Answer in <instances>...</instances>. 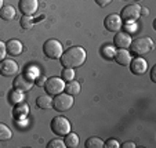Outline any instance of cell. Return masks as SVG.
<instances>
[{
	"label": "cell",
	"mask_w": 156,
	"mask_h": 148,
	"mask_svg": "<svg viewBox=\"0 0 156 148\" xmlns=\"http://www.w3.org/2000/svg\"><path fill=\"white\" fill-rule=\"evenodd\" d=\"M79 141H80L79 136H77L76 133H71V132H69V133L65 136V140H64L65 145H66V147H69V148L79 147Z\"/></svg>",
	"instance_id": "obj_19"
},
{
	"label": "cell",
	"mask_w": 156,
	"mask_h": 148,
	"mask_svg": "<svg viewBox=\"0 0 156 148\" xmlns=\"http://www.w3.org/2000/svg\"><path fill=\"white\" fill-rule=\"evenodd\" d=\"M86 148H102L104 147V141L100 137H90L86 140Z\"/></svg>",
	"instance_id": "obj_22"
},
{
	"label": "cell",
	"mask_w": 156,
	"mask_h": 148,
	"mask_svg": "<svg viewBox=\"0 0 156 148\" xmlns=\"http://www.w3.org/2000/svg\"><path fill=\"white\" fill-rule=\"evenodd\" d=\"M20 22H21V27L24 28V29H30L33 27V24H35L32 15H22Z\"/></svg>",
	"instance_id": "obj_23"
},
{
	"label": "cell",
	"mask_w": 156,
	"mask_h": 148,
	"mask_svg": "<svg viewBox=\"0 0 156 148\" xmlns=\"http://www.w3.org/2000/svg\"><path fill=\"white\" fill-rule=\"evenodd\" d=\"M46 80H47V79H46V78L40 76V78H39V79H37V80H36V82H35V85H37V86L43 87V86H44V83H46Z\"/></svg>",
	"instance_id": "obj_31"
},
{
	"label": "cell",
	"mask_w": 156,
	"mask_h": 148,
	"mask_svg": "<svg viewBox=\"0 0 156 148\" xmlns=\"http://www.w3.org/2000/svg\"><path fill=\"white\" fill-rule=\"evenodd\" d=\"M6 54H7V50H6V43L4 42H2L0 40V61L6 57Z\"/></svg>",
	"instance_id": "obj_29"
},
{
	"label": "cell",
	"mask_w": 156,
	"mask_h": 148,
	"mask_svg": "<svg viewBox=\"0 0 156 148\" xmlns=\"http://www.w3.org/2000/svg\"><path fill=\"white\" fill-rule=\"evenodd\" d=\"M36 105L40 110H48V108L53 107V98L50 96H40L36 100Z\"/></svg>",
	"instance_id": "obj_18"
},
{
	"label": "cell",
	"mask_w": 156,
	"mask_h": 148,
	"mask_svg": "<svg viewBox=\"0 0 156 148\" xmlns=\"http://www.w3.org/2000/svg\"><path fill=\"white\" fill-rule=\"evenodd\" d=\"M10 98H11V103H14V104L24 101V96H22V92H18V90H14V92L10 94Z\"/></svg>",
	"instance_id": "obj_25"
},
{
	"label": "cell",
	"mask_w": 156,
	"mask_h": 148,
	"mask_svg": "<svg viewBox=\"0 0 156 148\" xmlns=\"http://www.w3.org/2000/svg\"><path fill=\"white\" fill-rule=\"evenodd\" d=\"M129 67H130L131 74L137 75V76H141V75H144L145 72L148 71V62H147V60L142 58V57H136V58H131Z\"/></svg>",
	"instance_id": "obj_11"
},
{
	"label": "cell",
	"mask_w": 156,
	"mask_h": 148,
	"mask_svg": "<svg viewBox=\"0 0 156 148\" xmlns=\"http://www.w3.org/2000/svg\"><path fill=\"white\" fill-rule=\"evenodd\" d=\"M50 128L53 133L58 134V136H66L71 132V122L65 116H55L51 121Z\"/></svg>",
	"instance_id": "obj_6"
},
{
	"label": "cell",
	"mask_w": 156,
	"mask_h": 148,
	"mask_svg": "<svg viewBox=\"0 0 156 148\" xmlns=\"http://www.w3.org/2000/svg\"><path fill=\"white\" fill-rule=\"evenodd\" d=\"M61 78L65 80V82H71V80H73V78H75L73 68H65L61 74Z\"/></svg>",
	"instance_id": "obj_24"
},
{
	"label": "cell",
	"mask_w": 156,
	"mask_h": 148,
	"mask_svg": "<svg viewBox=\"0 0 156 148\" xmlns=\"http://www.w3.org/2000/svg\"><path fill=\"white\" fill-rule=\"evenodd\" d=\"M44 90L48 93V96H57L59 93L64 92L65 89V80L62 78H57V76H51L46 80L44 83Z\"/></svg>",
	"instance_id": "obj_7"
},
{
	"label": "cell",
	"mask_w": 156,
	"mask_h": 148,
	"mask_svg": "<svg viewBox=\"0 0 156 148\" xmlns=\"http://www.w3.org/2000/svg\"><path fill=\"white\" fill-rule=\"evenodd\" d=\"M102 54L106 57V58H113L115 50H113L112 46H104L102 47Z\"/></svg>",
	"instance_id": "obj_27"
},
{
	"label": "cell",
	"mask_w": 156,
	"mask_h": 148,
	"mask_svg": "<svg viewBox=\"0 0 156 148\" xmlns=\"http://www.w3.org/2000/svg\"><path fill=\"white\" fill-rule=\"evenodd\" d=\"M29 114V105L25 101L17 103L14 107V116L15 118H25Z\"/></svg>",
	"instance_id": "obj_16"
},
{
	"label": "cell",
	"mask_w": 156,
	"mask_h": 148,
	"mask_svg": "<svg viewBox=\"0 0 156 148\" xmlns=\"http://www.w3.org/2000/svg\"><path fill=\"white\" fill-rule=\"evenodd\" d=\"M0 18L3 21H12L15 18V9L12 6H3L0 9Z\"/></svg>",
	"instance_id": "obj_17"
},
{
	"label": "cell",
	"mask_w": 156,
	"mask_h": 148,
	"mask_svg": "<svg viewBox=\"0 0 156 148\" xmlns=\"http://www.w3.org/2000/svg\"><path fill=\"white\" fill-rule=\"evenodd\" d=\"M22 49H24L22 43L20 40H17V39H11V40H9L6 43L7 54H10V56H20L22 53Z\"/></svg>",
	"instance_id": "obj_15"
},
{
	"label": "cell",
	"mask_w": 156,
	"mask_h": 148,
	"mask_svg": "<svg viewBox=\"0 0 156 148\" xmlns=\"http://www.w3.org/2000/svg\"><path fill=\"white\" fill-rule=\"evenodd\" d=\"M73 105V96H69L66 93H59L54 96L53 98V108L58 112H66Z\"/></svg>",
	"instance_id": "obj_4"
},
{
	"label": "cell",
	"mask_w": 156,
	"mask_h": 148,
	"mask_svg": "<svg viewBox=\"0 0 156 148\" xmlns=\"http://www.w3.org/2000/svg\"><path fill=\"white\" fill-rule=\"evenodd\" d=\"M3 7V0H0V9Z\"/></svg>",
	"instance_id": "obj_34"
},
{
	"label": "cell",
	"mask_w": 156,
	"mask_h": 148,
	"mask_svg": "<svg viewBox=\"0 0 156 148\" xmlns=\"http://www.w3.org/2000/svg\"><path fill=\"white\" fill-rule=\"evenodd\" d=\"M134 2H137V3H140V2H142V0H134Z\"/></svg>",
	"instance_id": "obj_35"
},
{
	"label": "cell",
	"mask_w": 156,
	"mask_h": 148,
	"mask_svg": "<svg viewBox=\"0 0 156 148\" xmlns=\"http://www.w3.org/2000/svg\"><path fill=\"white\" fill-rule=\"evenodd\" d=\"M120 147H123V148H134V147H136V144H134V143H131V141H127V143H124L123 145H120Z\"/></svg>",
	"instance_id": "obj_32"
},
{
	"label": "cell",
	"mask_w": 156,
	"mask_h": 148,
	"mask_svg": "<svg viewBox=\"0 0 156 148\" xmlns=\"http://www.w3.org/2000/svg\"><path fill=\"white\" fill-rule=\"evenodd\" d=\"M47 148H66V145H65V143L62 140L54 139L47 144Z\"/></svg>",
	"instance_id": "obj_26"
},
{
	"label": "cell",
	"mask_w": 156,
	"mask_h": 148,
	"mask_svg": "<svg viewBox=\"0 0 156 148\" xmlns=\"http://www.w3.org/2000/svg\"><path fill=\"white\" fill-rule=\"evenodd\" d=\"M12 137L11 129L4 123H0V141H7Z\"/></svg>",
	"instance_id": "obj_21"
},
{
	"label": "cell",
	"mask_w": 156,
	"mask_h": 148,
	"mask_svg": "<svg viewBox=\"0 0 156 148\" xmlns=\"http://www.w3.org/2000/svg\"><path fill=\"white\" fill-rule=\"evenodd\" d=\"M43 53L50 60H58L64 53V49L57 39H48L43 45Z\"/></svg>",
	"instance_id": "obj_3"
},
{
	"label": "cell",
	"mask_w": 156,
	"mask_h": 148,
	"mask_svg": "<svg viewBox=\"0 0 156 148\" xmlns=\"http://www.w3.org/2000/svg\"><path fill=\"white\" fill-rule=\"evenodd\" d=\"M18 7L22 15H33L39 9V0H20Z\"/></svg>",
	"instance_id": "obj_12"
},
{
	"label": "cell",
	"mask_w": 156,
	"mask_h": 148,
	"mask_svg": "<svg viewBox=\"0 0 156 148\" xmlns=\"http://www.w3.org/2000/svg\"><path fill=\"white\" fill-rule=\"evenodd\" d=\"M61 65L65 68H79L86 61V50L80 46H72L59 57Z\"/></svg>",
	"instance_id": "obj_1"
},
{
	"label": "cell",
	"mask_w": 156,
	"mask_h": 148,
	"mask_svg": "<svg viewBox=\"0 0 156 148\" xmlns=\"http://www.w3.org/2000/svg\"><path fill=\"white\" fill-rule=\"evenodd\" d=\"M104 147L105 148H119L120 147V143H119L118 140H115V139H109L108 141L104 143Z\"/></svg>",
	"instance_id": "obj_28"
},
{
	"label": "cell",
	"mask_w": 156,
	"mask_h": 148,
	"mask_svg": "<svg viewBox=\"0 0 156 148\" xmlns=\"http://www.w3.org/2000/svg\"><path fill=\"white\" fill-rule=\"evenodd\" d=\"M104 25H105L106 31L116 33L122 29L123 21H122V18L119 14H109V15H106L105 20H104Z\"/></svg>",
	"instance_id": "obj_10"
},
{
	"label": "cell",
	"mask_w": 156,
	"mask_h": 148,
	"mask_svg": "<svg viewBox=\"0 0 156 148\" xmlns=\"http://www.w3.org/2000/svg\"><path fill=\"white\" fill-rule=\"evenodd\" d=\"M141 9L142 7H140L137 3L127 4L126 7H123V10L120 11L119 15H120L123 22H126V24H134L140 18V15H141Z\"/></svg>",
	"instance_id": "obj_5"
},
{
	"label": "cell",
	"mask_w": 156,
	"mask_h": 148,
	"mask_svg": "<svg viewBox=\"0 0 156 148\" xmlns=\"http://www.w3.org/2000/svg\"><path fill=\"white\" fill-rule=\"evenodd\" d=\"M20 71V67L18 64L11 58H3L0 61V74L3 75V76H15Z\"/></svg>",
	"instance_id": "obj_9"
},
{
	"label": "cell",
	"mask_w": 156,
	"mask_h": 148,
	"mask_svg": "<svg viewBox=\"0 0 156 148\" xmlns=\"http://www.w3.org/2000/svg\"><path fill=\"white\" fill-rule=\"evenodd\" d=\"M94 2H95V3H97L100 7H106L109 3H111V2H112V0H94Z\"/></svg>",
	"instance_id": "obj_30"
},
{
	"label": "cell",
	"mask_w": 156,
	"mask_h": 148,
	"mask_svg": "<svg viewBox=\"0 0 156 148\" xmlns=\"http://www.w3.org/2000/svg\"><path fill=\"white\" fill-rule=\"evenodd\" d=\"M131 36L127 32H116L115 38H113V45L118 49H129L130 45H131Z\"/></svg>",
	"instance_id": "obj_13"
},
{
	"label": "cell",
	"mask_w": 156,
	"mask_h": 148,
	"mask_svg": "<svg viewBox=\"0 0 156 148\" xmlns=\"http://www.w3.org/2000/svg\"><path fill=\"white\" fill-rule=\"evenodd\" d=\"M155 72H156V65L152 68V71H151V80L152 82H156V78H155Z\"/></svg>",
	"instance_id": "obj_33"
},
{
	"label": "cell",
	"mask_w": 156,
	"mask_h": 148,
	"mask_svg": "<svg viewBox=\"0 0 156 148\" xmlns=\"http://www.w3.org/2000/svg\"><path fill=\"white\" fill-rule=\"evenodd\" d=\"M35 85V79L30 78L29 75H21V76H17L12 82V87L14 90H18V92H29L30 89Z\"/></svg>",
	"instance_id": "obj_8"
},
{
	"label": "cell",
	"mask_w": 156,
	"mask_h": 148,
	"mask_svg": "<svg viewBox=\"0 0 156 148\" xmlns=\"http://www.w3.org/2000/svg\"><path fill=\"white\" fill-rule=\"evenodd\" d=\"M113 58L119 65L129 67L130 61H131V54H130V51H127V49H119L118 51H115Z\"/></svg>",
	"instance_id": "obj_14"
},
{
	"label": "cell",
	"mask_w": 156,
	"mask_h": 148,
	"mask_svg": "<svg viewBox=\"0 0 156 148\" xmlns=\"http://www.w3.org/2000/svg\"><path fill=\"white\" fill-rule=\"evenodd\" d=\"M64 92L66 93V94H69V96L79 94V93H80V85H79V82H76V80H71V82H68V85H65Z\"/></svg>",
	"instance_id": "obj_20"
},
{
	"label": "cell",
	"mask_w": 156,
	"mask_h": 148,
	"mask_svg": "<svg viewBox=\"0 0 156 148\" xmlns=\"http://www.w3.org/2000/svg\"><path fill=\"white\" fill-rule=\"evenodd\" d=\"M129 49L136 56H145V54L153 50V40L148 36H141V38L131 40V45H130Z\"/></svg>",
	"instance_id": "obj_2"
}]
</instances>
